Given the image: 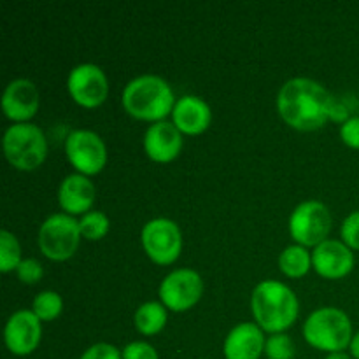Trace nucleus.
Here are the masks:
<instances>
[{"label":"nucleus","mask_w":359,"mask_h":359,"mask_svg":"<svg viewBox=\"0 0 359 359\" xmlns=\"http://www.w3.org/2000/svg\"><path fill=\"white\" fill-rule=\"evenodd\" d=\"M276 105L284 123L302 132L323 128L330 119L344 123L351 118L346 105L311 77L287 79L277 93Z\"/></svg>","instance_id":"nucleus-1"},{"label":"nucleus","mask_w":359,"mask_h":359,"mask_svg":"<svg viewBox=\"0 0 359 359\" xmlns=\"http://www.w3.org/2000/svg\"><path fill=\"white\" fill-rule=\"evenodd\" d=\"M300 304L290 286L266 279L256 284L251 294V312L256 325L266 333H284L298 318Z\"/></svg>","instance_id":"nucleus-2"},{"label":"nucleus","mask_w":359,"mask_h":359,"mask_svg":"<svg viewBox=\"0 0 359 359\" xmlns=\"http://www.w3.org/2000/svg\"><path fill=\"white\" fill-rule=\"evenodd\" d=\"M175 95L170 84L156 74H140L126 83L121 93L123 109L132 118L142 121H163L172 114Z\"/></svg>","instance_id":"nucleus-3"},{"label":"nucleus","mask_w":359,"mask_h":359,"mask_svg":"<svg viewBox=\"0 0 359 359\" xmlns=\"http://www.w3.org/2000/svg\"><path fill=\"white\" fill-rule=\"evenodd\" d=\"M304 339L325 353H340L351 346L354 332L351 318L337 307L316 309L304 323Z\"/></svg>","instance_id":"nucleus-4"},{"label":"nucleus","mask_w":359,"mask_h":359,"mask_svg":"<svg viewBox=\"0 0 359 359\" xmlns=\"http://www.w3.org/2000/svg\"><path fill=\"white\" fill-rule=\"evenodd\" d=\"M2 147L7 161L21 172L35 170L48 156V140L34 123H13L4 132Z\"/></svg>","instance_id":"nucleus-5"},{"label":"nucleus","mask_w":359,"mask_h":359,"mask_svg":"<svg viewBox=\"0 0 359 359\" xmlns=\"http://www.w3.org/2000/svg\"><path fill=\"white\" fill-rule=\"evenodd\" d=\"M79 221L65 212H56L46 217L39 226L37 244L42 255L53 262H65L76 255L81 242Z\"/></svg>","instance_id":"nucleus-6"},{"label":"nucleus","mask_w":359,"mask_h":359,"mask_svg":"<svg viewBox=\"0 0 359 359\" xmlns=\"http://www.w3.org/2000/svg\"><path fill=\"white\" fill-rule=\"evenodd\" d=\"M287 226L291 238L297 244L304 248H316L328 238L332 230V214L319 200H305L294 207Z\"/></svg>","instance_id":"nucleus-7"},{"label":"nucleus","mask_w":359,"mask_h":359,"mask_svg":"<svg viewBox=\"0 0 359 359\" xmlns=\"http://www.w3.org/2000/svg\"><path fill=\"white\" fill-rule=\"evenodd\" d=\"M140 244L154 263L172 265L182 251L181 228L168 217H154L142 226Z\"/></svg>","instance_id":"nucleus-8"},{"label":"nucleus","mask_w":359,"mask_h":359,"mask_svg":"<svg viewBox=\"0 0 359 359\" xmlns=\"http://www.w3.org/2000/svg\"><path fill=\"white\" fill-rule=\"evenodd\" d=\"M65 156L77 174L95 175L107 163V147L104 139L93 130H72L65 139Z\"/></svg>","instance_id":"nucleus-9"},{"label":"nucleus","mask_w":359,"mask_h":359,"mask_svg":"<svg viewBox=\"0 0 359 359\" xmlns=\"http://www.w3.org/2000/svg\"><path fill=\"white\" fill-rule=\"evenodd\" d=\"M160 300L168 311L184 312L198 304L203 294V280L196 270L175 269L160 283Z\"/></svg>","instance_id":"nucleus-10"},{"label":"nucleus","mask_w":359,"mask_h":359,"mask_svg":"<svg viewBox=\"0 0 359 359\" xmlns=\"http://www.w3.org/2000/svg\"><path fill=\"white\" fill-rule=\"evenodd\" d=\"M67 90L72 100L81 107L95 109L102 105L109 93V81L97 63H79L67 77Z\"/></svg>","instance_id":"nucleus-11"},{"label":"nucleus","mask_w":359,"mask_h":359,"mask_svg":"<svg viewBox=\"0 0 359 359\" xmlns=\"http://www.w3.org/2000/svg\"><path fill=\"white\" fill-rule=\"evenodd\" d=\"M42 339V321L28 309H20L9 316L4 328L6 346L14 356H28Z\"/></svg>","instance_id":"nucleus-12"},{"label":"nucleus","mask_w":359,"mask_h":359,"mask_svg":"<svg viewBox=\"0 0 359 359\" xmlns=\"http://www.w3.org/2000/svg\"><path fill=\"white\" fill-rule=\"evenodd\" d=\"M41 105V95L34 81L27 77L13 79L2 95V111L14 123H30Z\"/></svg>","instance_id":"nucleus-13"},{"label":"nucleus","mask_w":359,"mask_h":359,"mask_svg":"<svg viewBox=\"0 0 359 359\" xmlns=\"http://www.w3.org/2000/svg\"><path fill=\"white\" fill-rule=\"evenodd\" d=\"M312 269L325 279H342L354 269L353 249L342 241L326 238L312 251Z\"/></svg>","instance_id":"nucleus-14"},{"label":"nucleus","mask_w":359,"mask_h":359,"mask_svg":"<svg viewBox=\"0 0 359 359\" xmlns=\"http://www.w3.org/2000/svg\"><path fill=\"white\" fill-rule=\"evenodd\" d=\"M182 149V133L172 121L151 123L144 133V151L156 163L175 160Z\"/></svg>","instance_id":"nucleus-15"},{"label":"nucleus","mask_w":359,"mask_h":359,"mask_svg":"<svg viewBox=\"0 0 359 359\" xmlns=\"http://www.w3.org/2000/svg\"><path fill=\"white\" fill-rule=\"evenodd\" d=\"M265 332L256 323H241L233 326L223 344L226 359H259L265 354Z\"/></svg>","instance_id":"nucleus-16"},{"label":"nucleus","mask_w":359,"mask_h":359,"mask_svg":"<svg viewBox=\"0 0 359 359\" xmlns=\"http://www.w3.org/2000/svg\"><path fill=\"white\" fill-rule=\"evenodd\" d=\"M97 189L88 175L69 174L58 186V203L69 216H84L95 203Z\"/></svg>","instance_id":"nucleus-17"},{"label":"nucleus","mask_w":359,"mask_h":359,"mask_svg":"<svg viewBox=\"0 0 359 359\" xmlns=\"http://www.w3.org/2000/svg\"><path fill=\"white\" fill-rule=\"evenodd\" d=\"M212 121L210 105L196 95H184L177 98L172 111V123L184 135H200Z\"/></svg>","instance_id":"nucleus-18"},{"label":"nucleus","mask_w":359,"mask_h":359,"mask_svg":"<svg viewBox=\"0 0 359 359\" xmlns=\"http://www.w3.org/2000/svg\"><path fill=\"white\" fill-rule=\"evenodd\" d=\"M168 309L161 302H146L133 314V325L142 335H156L165 328Z\"/></svg>","instance_id":"nucleus-19"},{"label":"nucleus","mask_w":359,"mask_h":359,"mask_svg":"<svg viewBox=\"0 0 359 359\" xmlns=\"http://www.w3.org/2000/svg\"><path fill=\"white\" fill-rule=\"evenodd\" d=\"M279 269L284 276L300 279L312 269V252L300 244L287 245L279 256Z\"/></svg>","instance_id":"nucleus-20"},{"label":"nucleus","mask_w":359,"mask_h":359,"mask_svg":"<svg viewBox=\"0 0 359 359\" xmlns=\"http://www.w3.org/2000/svg\"><path fill=\"white\" fill-rule=\"evenodd\" d=\"M21 259H23L21 258V245L16 235L11 233L9 230L0 231V272H16Z\"/></svg>","instance_id":"nucleus-21"},{"label":"nucleus","mask_w":359,"mask_h":359,"mask_svg":"<svg viewBox=\"0 0 359 359\" xmlns=\"http://www.w3.org/2000/svg\"><path fill=\"white\" fill-rule=\"evenodd\" d=\"M63 311V300L56 291L46 290L41 291L32 302V312L41 319L42 323L53 321L58 318Z\"/></svg>","instance_id":"nucleus-22"},{"label":"nucleus","mask_w":359,"mask_h":359,"mask_svg":"<svg viewBox=\"0 0 359 359\" xmlns=\"http://www.w3.org/2000/svg\"><path fill=\"white\" fill-rule=\"evenodd\" d=\"M79 228L81 235H83L86 241H100L105 235L109 233V228H111V221H109L107 214L102 212V210H90L84 216H81L79 219Z\"/></svg>","instance_id":"nucleus-23"},{"label":"nucleus","mask_w":359,"mask_h":359,"mask_svg":"<svg viewBox=\"0 0 359 359\" xmlns=\"http://www.w3.org/2000/svg\"><path fill=\"white\" fill-rule=\"evenodd\" d=\"M294 353L293 340L286 333H272L266 337L265 354L269 359H293Z\"/></svg>","instance_id":"nucleus-24"},{"label":"nucleus","mask_w":359,"mask_h":359,"mask_svg":"<svg viewBox=\"0 0 359 359\" xmlns=\"http://www.w3.org/2000/svg\"><path fill=\"white\" fill-rule=\"evenodd\" d=\"M16 276L23 284H37L44 276V269L39 259L23 258L16 269Z\"/></svg>","instance_id":"nucleus-25"},{"label":"nucleus","mask_w":359,"mask_h":359,"mask_svg":"<svg viewBox=\"0 0 359 359\" xmlns=\"http://www.w3.org/2000/svg\"><path fill=\"white\" fill-rule=\"evenodd\" d=\"M340 237L344 244L349 245L353 251H359V210L351 212L340 226Z\"/></svg>","instance_id":"nucleus-26"},{"label":"nucleus","mask_w":359,"mask_h":359,"mask_svg":"<svg viewBox=\"0 0 359 359\" xmlns=\"http://www.w3.org/2000/svg\"><path fill=\"white\" fill-rule=\"evenodd\" d=\"M123 359H158V351L151 344L135 340V342L126 344L121 349Z\"/></svg>","instance_id":"nucleus-27"},{"label":"nucleus","mask_w":359,"mask_h":359,"mask_svg":"<svg viewBox=\"0 0 359 359\" xmlns=\"http://www.w3.org/2000/svg\"><path fill=\"white\" fill-rule=\"evenodd\" d=\"M79 359H123L121 351L107 342H98L88 347Z\"/></svg>","instance_id":"nucleus-28"},{"label":"nucleus","mask_w":359,"mask_h":359,"mask_svg":"<svg viewBox=\"0 0 359 359\" xmlns=\"http://www.w3.org/2000/svg\"><path fill=\"white\" fill-rule=\"evenodd\" d=\"M340 139L353 149H359V116H351L340 125Z\"/></svg>","instance_id":"nucleus-29"},{"label":"nucleus","mask_w":359,"mask_h":359,"mask_svg":"<svg viewBox=\"0 0 359 359\" xmlns=\"http://www.w3.org/2000/svg\"><path fill=\"white\" fill-rule=\"evenodd\" d=\"M349 351H351V356L354 359H359V332L354 333L353 340H351Z\"/></svg>","instance_id":"nucleus-30"},{"label":"nucleus","mask_w":359,"mask_h":359,"mask_svg":"<svg viewBox=\"0 0 359 359\" xmlns=\"http://www.w3.org/2000/svg\"><path fill=\"white\" fill-rule=\"evenodd\" d=\"M353 356L351 354H347L346 351H340V353H330L326 359H351Z\"/></svg>","instance_id":"nucleus-31"}]
</instances>
